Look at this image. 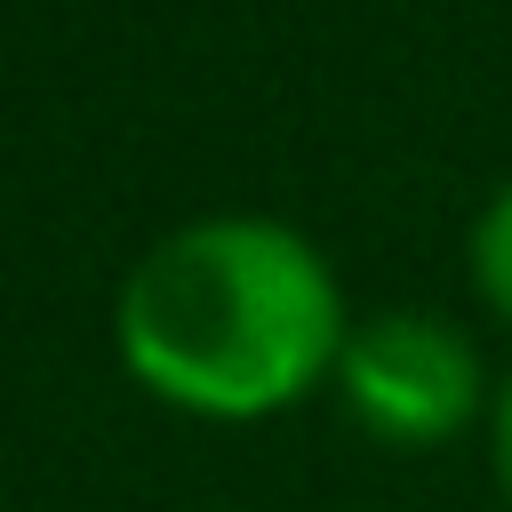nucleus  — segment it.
<instances>
[{
  "mask_svg": "<svg viewBox=\"0 0 512 512\" xmlns=\"http://www.w3.org/2000/svg\"><path fill=\"white\" fill-rule=\"evenodd\" d=\"M344 288L328 256L272 216H192L160 232L112 304L128 376L208 424L296 408L344 360Z\"/></svg>",
  "mask_w": 512,
  "mask_h": 512,
  "instance_id": "1",
  "label": "nucleus"
},
{
  "mask_svg": "<svg viewBox=\"0 0 512 512\" xmlns=\"http://www.w3.org/2000/svg\"><path fill=\"white\" fill-rule=\"evenodd\" d=\"M336 392H344L352 424L384 448H440L496 400L472 336L440 312H416V304L376 312L344 336Z\"/></svg>",
  "mask_w": 512,
  "mask_h": 512,
  "instance_id": "2",
  "label": "nucleus"
},
{
  "mask_svg": "<svg viewBox=\"0 0 512 512\" xmlns=\"http://www.w3.org/2000/svg\"><path fill=\"white\" fill-rule=\"evenodd\" d=\"M472 288H480V304L512 328V184L488 192V208L472 216Z\"/></svg>",
  "mask_w": 512,
  "mask_h": 512,
  "instance_id": "3",
  "label": "nucleus"
},
{
  "mask_svg": "<svg viewBox=\"0 0 512 512\" xmlns=\"http://www.w3.org/2000/svg\"><path fill=\"white\" fill-rule=\"evenodd\" d=\"M488 464H496V480H504V496H512V376H504L496 400H488Z\"/></svg>",
  "mask_w": 512,
  "mask_h": 512,
  "instance_id": "4",
  "label": "nucleus"
}]
</instances>
